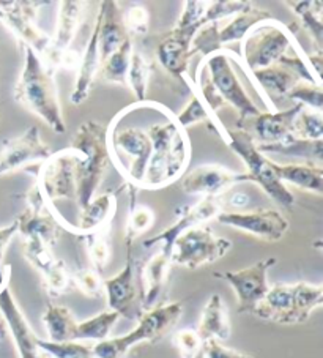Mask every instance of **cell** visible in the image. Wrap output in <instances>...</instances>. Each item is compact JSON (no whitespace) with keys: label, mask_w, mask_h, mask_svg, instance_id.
<instances>
[{"label":"cell","mask_w":323,"mask_h":358,"mask_svg":"<svg viewBox=\"0 0 323 358\" xmlns=\"http://www.w3.org/2000/svg\"><path fill=\"white\" fill-rule=\"evenodd\" d=\"M152 65L144 54L139 52L138 49H133L131 60H129V70L127 76V84L129 89L133 90L136 96V103H145L147 101V89L148 81H150Z\"/></svg>","instance_id":"obj_40"},{"label":"cell","mask_w":323,"mask_h":358,"mask_svg":"<svg viewBox=\"0 0 323 358\" xmlns=\"http://www.w3.org/2000/svg\"><path fill=\"white\" fill-rule=\"evenodd\" d=\"M22 51L24 66L15 87V100L30 113L38 115L52 131L64 134L66 123L62 113L55 71L30 48H22Z\"/></svg>","instance_id":"obj_1"},{"label":"cell","mask_w":323,"mask_h":358,"mask_svg":"<svg viewBox=\"0 0 323 358\" xmlns=\"http://www.w3.org/2000/svg\"><path fill=\"white\" fill-rule=\"evenodd\" d=\"M222 206L224 203H222L221 197H202L201 201L192 203V206L180 207L177 210L175 221L158 236L147 238L144 246L145 248H155L157 246L164 255L171 256L173 243L186 229L203 224L208 220H215L221 212H224Z\"/></svg>","instance_id":"obj_17"},{"label":"cell","mask_w":323,"mask_h":358,"mask_svg":"<svg viewBox=\"0 0 323 358\" xmlns=\"http://www.w3.org/2000/svg\"><path fill=\"white\" fill-rule=\"evenodd\" d=\"M79 166L80 153L71 147L52 153L41 164L36 176V185L52 210H55L57 202L76 201Z\"/></svg>","instance_id":"obj_7"},{"label":"cell","mask_w":323,"mask_h":358,"mask_svg":"<svg viewBox=\"0 0 323 358\" xmlns=\"http://www.w3.org/2000/svg\"><path fill=\"white\" fill-rule=\"evenodd\" d=\"M85 5V2H78V0H65V2L59 3L57 26H55V32L51 36L45 55L41 57L43 62L49 68H52L55 73L62 68L66 54L71 51V43L80 26Z\"/></svg>","instance_id":"obj_22"},{"label":"cell","mask_w":323,"mask_h":358,"mask_svg":"<svg viewBox=\"0 0 323 358\" xmlns=\"http://www.w3.org/2000/svg\"><path fill=\"white\" fill-rule=\"evenodd\" d=\"M251 2H245V0H216V2H207V10L202 17V24L220 22L226 17H232L235 15L241 13L251 7Z\"/></svg>","instance_id":"obj_45"},{"label":"cell","mask_w":323,"mask_h":358,"mask_svg":"<svg viewBox=\"0 0 323 358\" xmlns=\"http://www.w3.org/2000/svg\"><path fill=\"white\" fill-rule=\"evenodd\" d=\"M196 331L202 341L216 339V341L222 343L231 338V319H229L226 303L220 294H213L205 303Z\"/></svg>","instance_id":"obj_29"},{"label":"cell","mask_w":323,"mask_h":358,"mask_svg":"<svg viewBox=\"0 0 323 358\" xmlns=\"http://www.w3.org/2000/svg\"><path fill=\"white\" fill-rule=\"evenodd\" d=\"M108 234L109 231H99L79 237L82 238L87 256H89L92 262V268H95L98 273H101L110 261V245Z\"/></svg>","instance_id":"obj_42"},{"label":"cell","mask_w":323,"mask_h":358,"mask_svg":"<svg viewBox=\"0 0 323 358\" xmlns=\"http://www.w3.org/2000/svg\"><path fill=\"white\" fill-rule=\"evenodd\" d=\"M203 354L205 358H254L252 355L241 354L238 350L229 349L220 341H216V339L203 341Z\"/></svg>","instance_id":"obj_51"},{"label":"cell","mask_w":323,"mask_h":358,"mask_svg":"<svg viewBox=\"0 0 323 358\" xmlns=\"http://www.w3.org/2000/svg\"><path fill=\"white\" fill-rule=\"evenodd\" d=\"M251 76L256 79V83L260 84L264 90V98L270 96L271 103L273 98H285L289 92L300 84V78H298L290 68L284 66L281 64H273L262 70H256L251 73Z\"/></svg>","instance_id":"obj_31"},{"label":"cell","mask_w":323,"mask_h":358,"mask_svg":"<svg viewBox=\"0 0 323 358\" xmlns=\"http://www.w3.org/2000/svg\"><path fill=\"white\" fill-rule=\"evenodd\" d=\"M109 125L99 120H87L80 123L74 134L71 149L80 153V166L78 176V194L76 201L82 210L93 197L103 178L113 157L108 144Z\"/></svg>","instance_id":"obj_3"},{"label":"cell","mask_w":323,"mask_h":358,"mask_svg":"<svg viewBox=\"0 0 323 358\" xmlns=\"http://www.w3.org/2000/svg\"><path fill=\"white\" fill-rule=\"evenodd\" d=\"M192 358H205V354H203V348H202V350H199L197 354L192 357Z\"/></svg>","instance_id":"obj_54"},{"label":"cell","mask_w":323,"mask_h":358,"mask_svg":"<svg viewBox=\"0 0 323 358\" xmlns=\"http://www.w3.org/2000/svg\"><path fill=\"white\" fill-rule=\"evenodd\" d=\"M38 348L49 358H93L92 345L79 341L70 343H51L48 339L38 338Z\"/></svg>","instance_id":"obj_44"},{"label":"cell","mask_w":323,"mask_h":358,"mask_svg":"<svg viewBox=\"0 0 323 358\" xmlns=\"http://www.w3.org/2000/svg\"><path fill=\"white\" fill-rule=\"evenodd\" d=\"M51 155V147L41 141L40 129L29 127L17 138L3 142L0 150V177L32 164H43Z\"/></svg>","instance_id":"obj_19"},{"label":"cell","mask_w":323,"mask_h":358,"mask_svg":"<svg viewBox=\"0 0 323 358\" xmlns=\"http://www.w3.org/2000/svg\"><path fill=\"white\" fill-rule=\"evenodd\" d=\"M245 182H251L246 172H235L220 164H203L183 176L180 189L189 196L222 197L227 189Z\"/></svg>","instance_id":"obj_20"},{"label":"cell","mask_w":323,"mask_h":358,"mask_svg":"<svg viewBox=\"0 0 323 358\" xmlns=\"http://www.w3.org/2000/svg\"><path fill=\"white\" fill-rule=\"evenodd\" d=\"M99 13H101V24H99V57L101 64L114 54L129 36L125 21H123V11L119 8V3L114 0H106L99 5Z\"/></svg>","instance_id":"obj_27"},{"label":"cell","mask_w":323,"mask_h":358,"mask_svg":"<svg viewBox=\"0 0 323 358\" xmlns=\"http://www.w3.org/2000/svg\"><path fill=\"white\" fill-rule=\"evenodd\" d=\"M285 98L303 104L304 108L308 106L313 110H319V113H322L323 109V89L319 87V85L300 83L289 92Z\"/></svg>","instance_id":"obj_47"},{"label":"cell","mask_w":323,"mask_h":358,"mask_svg":"<svg viewBox=\"0 0 323 358\" xmlns=\"http://www.w3.org/2000/svg\"><path fill=\"white\" fill-rule=\"evenodd\" d=\"M303 108V104L295 103L292 108L278 113H260L246 117L243 120H237V129L250 136L256 145L275 144L292 134L295 117L301 113Z\"/></svg>","instance_id":"obj_21"},{"label":"cell","mask_w":323,"mask_h":358,"mask_svg":"<svg viewBox=\"0 0 323 358\" xmlns=\"http://www.w3.org/2000/svg\"><path fill=\"white\" fill-rule=\"evenodd\" d=\"M127 188L129 193V215L125 229V243L134 245L136 238L152 229L157 217H155V212L150 207L136 203V191H138V188L131 187V185H127Z\"/></svg>","instance_id":"obj_35"},{"label":"cell","mask_w":323,"mask_h":358,"mask_svg":"<svg viewBox=\"0 0 323 358\" xmlns=\"http://www.w3.org/2000/svg\"><path fill=\"white\" fill-rule=\"evenodd\" d=\"M172 261L163 251L155 252L147 262L138 265V278L141 287V310L142 313L157 308L163 299L167 281H169Z\"/></svg>","instance_id":"obj_24"},{"label":"cell","mask_w":323,"mask_h":358,"mask_svg":"<svg viewBox=\"0 0 323 358\" xmlns=\"http://www.w3.org/2000/svg\"><path fill=\"white\" fill-rule=\"evenodd\" d=\"M271 20L273 16L268 11L251 5L247 10L235 15L224 27H220V22L207 24L192 38V54H201L205 59L211 54L224 51V46L229 43H241L254 27Z\"/></svg>","instance_id":"obj_9"},{"label":"cell","mask_w":323,"mask_h":358,"mask_svg":"<svg viewBox=\"0 0 323 358\" xmlns=\"http://www.w3.org/2000/svg\"><path fill=\"white\" fill-rule=\"evenodd\" d=\"M278 177L282 183H292L295 187L310 191L317 196L323 193V168L319 164L310 163H275Z\"/></svg>","instance_id":"obj_32"},{"label":"cell","mask_w":323,"mask_h":358,"mask_svg":"<svg viewBox=\"0 0 323 358\" xmlns=\"http://www.w3.org/2000/svg\"><path fill=\"white\" fill-rule=\"evenodd\" d=\"M24 257L27 259V262L34 268L40 271L43 280L52 275L64 264V261H60L52 255V248L34 238L24 240Z\"/></svg>","instance_id":"obj_39"},{"label":"cell","mask_w":323,"mask_h":358,"mask_svg":"<svg viewBox=\"0 0 323 358\" xmlns=\"http://www.w3.org/2000/svg\"><path fill=\"white\" fill-rule=\"evenodd\" d=\"M120 188L119 191H122ZM115 193H104L87 203V206L80 210L79 218L76 224H73V234L78 237L87 236V234L99 232V231H109L110 223L117 210V194Z\"/></svg>","instance_id":"obj_26"},{"label":"cell","mask_w":323,"mask_h":358,"mask_svg":"<svg viewBox=\"0 0 323 358\" xmlns=\"http://www.w3.org/2000/svg\"><path fill=\"white\" fill-rule=\"evenodd\" d=\"M108 144L110 157L114 155V158H119L120 155H125L129 158V164L123 171V177L127 185L141 189L152 155V141L145 129L139 127L117 128L109 125Z\"/></svg>","instance_id":"obj_11"},{"label":"cell","mask_w":323,"mask_h":358,"mask_svg":"<svg viewBox=\"0 0 323 358\" xmlns=\"http://www.w3.org/2000/svg\"><path fill=\"white\" fill-rule=\"evenodd\" d=\"M201 65L205 68L211 84H213V87L224 103L232 104L237 109V120L260 114L257 104L251 100L243 84L240 83L237 73L234 71L231 57L226 54V51L211 54L210 57L202 59Z\"/></svg>","instance_id":"obj_13"},{"label":"cell","mask_w":323,"mask_h":358,"mask_svg":"<svg viewBox=\"0 0 323 358\" xmlns=\"http://www.w3.org/2000/svg\"><path fill=\"white\" fill-rule=\"evenodd\" d=\"M191 41L183 38L172 30L167 34L166 38L158 45L157 59L163 70L175 79H183L188 73L189 62L192 59Z\"/></svg>","instance_id":"obj_28"},{"label":"cell","mask_w":323,"mask_h":358,"mask_svg":"<svg viewBox=\"0 0 323 358\" xmlns=\"http://www.w3.org/2000/svg\"><path fill=\"white\" fill-rule=\"evenodd\" d=\"M218 223L251 234L264 242L275 243L289 231V220L275 208H257L251 212H221L215 218Z\"/></svg>","instance_id":"obj_18"},{"label":"cell","mask_w":323,"mask_h":358,"mask_svg":"<svg viewBox=\"0 0 323 358\" xmlns=\"http://www.w3.org/2000/svg\"><path fill=\"white\" fill-rule=\"evenodd\" d=\"M99 24H101V13L98 11L95 26H93L90 38L87 41L85 51L82 54V57L79 59V65L76 70V84H74V89L71 92V103L76 104V106L78 104H82L87 98L90 96V92L99 75V68H101V57H99L98 46Z\"/></svg>","instance_id":"obj_25"},{"label":"cell","mask_w":323,"mask_h":358,"mask_svg":"<svg viewBox=\"0 0 323 358\" xmlns=\"http://www.w3.org/2000/svg\"><path fill=\"white\" fill-rule=\"evenodd\" d=\"M222 139L229 145L235 155H238L246 166V174L250 176L251 183H257L260 188L265 191V194L271 197L273 201L278 202L279 206L285 208H292L295 206V196L292 191L285 187L278 177L275 163L270 162L264 153L257 150L254 141L246 133L240 129H227L224 128Z\"/></svg>","instance_id":"obj_6"},{"label":"cell","mask_w":323,"mask_h":358,"mask_svg":"<svg viewBox=\"0 0 323 358\" xmlns=\"http://www.w3.org/2000/svg\"><path fill=\"white\" fill-rule=\"evenodd\" d=\"M17 234V223L16 220L11 221L8 226H5L0 229V287L3 286L5 281L11 276V265H5L3 264V257H5V251H7V246L11 242Z\"/></svg>","instance_id":"obj_50"},{"label":"cell","mask_w":323,"mask_h":358,"mask_svg":"<svg viewBox=\"0 0 323 358\" xmlns=\"http://www.w3.org/2000/svg\"><path fill=\"white\" fill-rule=\"evenodd\" d=\"M232 248V242L218 237L208 226L199 224L186 229L173 243L172 264L196 270L224 257Z\"/></svg>","instance_id":"obj_10"},{"label":"cell","mask_w":323,"mask_h":358,"mask_svg":"<svg viewBox=\"0 0 323 358\" xmlns=\"http://www.w3.org/2000/svg\"><path fill=\"white\" fill-rule=\"evenodd\" d=\"M134 245H127V264L115 276L104 281V294L108 297L110 311L128 320L139 319L141 310V287L138 278V264L133 255Z\"/></svg>","instance_id":"obj_15"},{"label":"cell","mask_w":323,"mask_h":358,"mask_svg":"<svg viewBox=\"0 0 323 358\" xmlns=\"http://www.w3.org/2000/svg\"><path fill=\"white\" fill-rule=\"evenodd\" d=\"M145 131L152 141V155L141 189L166 188L183 177L188 168L191 145L186 129L171 115L166 122L152 123Z\"/></svg>","instance_id":"obj_2"},{"label":"cell","mask_w":323,"mask_h":358,"mask_svg":"<svg viewBox=\"0 0 323 358\" xmlns=\"http://www.w3.org/2000/svg\"><path fill=\"white\" fill-rule=\"evenodd\" d=\"M294 46L287 27L275 20L259 24L241 41V59L243 68L250 73L270 66L287 54Z\"/></svg>","instance_id":"obj_8"},{"label":"cell","mask_w":323,"mask_h":358,"mask_svg":"<svg viewBox=\"0 0 323 358\" xmlns=\"http://www.w3.org/2000/svg\"><path fill=\"white\" fill-rule=\"evenodd\" d=\"M46 2L10 0L0 2V22L7 27L22 48H30L43 57L51 41V35L36 26V15Z\"/></svg>","instance_id":"obj_12"},{"label":"cell","mask_w":323,"mask_h":358,"mask_svg":"<svg viewBox=\"0 0 323 358\" xmlns=\"http://www.w3.org/2000/svg\"><path fill=\"white\" fill-rule=\"evenodd\" d=\"M123 21L129 35H145L148 30V11L142 5H133L125 13H123Z\"/></svg>","instance_id":"obj_49"},{"label":"cell","mask_w":323,"mask_h":358,"mask_svg":"<svg viewBox=\"0 0 323 358\" xmlns=\"http://www.w3.org/2000/svg\"><path fill=\"white\" fill-rule=\"evenodd\" d=\"M41 358H49V357H48V355H45V354H43V357H41Z\"/></svg>","instance_id":"obj_55"},{"label":"cell","mask_w":323,"mask_h":358,"mask_svg":"<svg viewBox=\"0 0 323 358\" xmlns=\"http://www.w3.org/2000/svg\"><path fill=\"white\" fill-rule=\"evenodd\" d=\"M43 325L48 333V341L51 343H70L76 341L78 320L73 313L62 305L49 301L46 311L43 314Z\"/></svg>","instance_id":"obj_34"},{"label":"cell","mask_w":323,"mask_h":358,"mask_svg":"<svg viewBox=\"0 0 323 358\" xmlns=\"http://www.w3.org/2000/svg\"><path fill=\"white\" fill-rule=\"evenodd\" d=\"M120 319L115 311H103L93 316L84 322H78L76 327V341H95L101 343L109 338V333L113 331L117 320Z\"/></svg>","instance_id":"obj_38"},{"label":"cell","mask_w":323,"mask_h":358,"mask_svg":"<svg viewBox=\"0 0 323 358\" xmlns=\"http://www.w3.org/2000/svg\"><path fill=\"white\" fill-rule=\"evenodd\" d=\"M26 197L27 207L16 218L17 234H21L24 240H40L49 248H54L59 242L62 229L57 215L48 206L36 183L27 191Z\"/></svg>","instance_id":"obj_16"},{"label":"cell","mask_w":323,"mask_h":358,"mask_svg":"<svg viewBox=\"0 0 323 358\" xmlns=\"http://www.w3.org/2000/svg\"><path fill=\"white\" fill-rule=\"evenodd\" d=\"M73 286L90 299L101 297L104 294V281L98 271L92 267H80L71 273Z\"/></svg>","instance_id":"obj_46"},{"label":"cell","mask_w":323,"mask_h":358,"mask_svg":"<svg viewBox=\"0 0 323 358\" xmlns=\"http://www.w3.org/2000/svg\"><path fill=\"white\" fill-rule=\"evenodd\" d=\"M183 314L182 301L163 303L150 311L142 313L138 327L127 335L108 338L92 345L95 358H123L134 345L141 343L155 344L163 339L178 324Z\"/></svg>","instance_id":"obj_5"},{"label":"cell","mask_w":323,"mask_h":358,"mask_svg":"<svg viewBox=\"0 0 323 358\" xmlns=\"http://www.w3.org/2000/svg\"><path fill=\"white\" fill-rule=\"evenodd\" d=\"M260 153H275V155H284L292 158H300L304 163L319 164L323 159V139L319 141H304L287 136L284 141L275 142V144L256 145Z\"/></svg>","instance_id":"obj_30"},{"label":"cell","mask_w":323,"mask_h":358,"mask_svg":"<svg viewBox=\"0 0 323 358\" xmlns=\"http://www.w3.org/2000/svg\"><path fill=\"white\" fill-rule=\"evenodd\" d=\"M276 262V257H266L241 270L215 271L213 276L231 284L237 294L240 314H252L270 291L268 271L275 267Z\"/></svg>","instance_id":"obj_14"},{"label":"cell","mask_w":323,"mask_h":358,"mask_svg":"<svg viewBox=\"0 0 323 358\" xmlns=\"http://www.w3.org/2000/svg\"><path fill=\"white\" fill-rule=\"evenodd\" d=\"M183 7V13L178 17L177 26L172 29V32L192 43L196 34L203 27L202 17L205 15V10H207V2L189 0V2H185Z\"/></svg>","instance_id":"obj_41"},{"label":"cell","mask_w":323,"mask_h":358,"mask_svg":"<svg viewBox=\"0 0 323 358\" xmlns=\"http://www.w3.org/2000/svg\"><path fill=\"white\" fill-rule=\"evenodd\" d=\"M93 358H95V357H93Z\"/></svg>","instance_id":"obj_56"},{"label":"cell","mask_w":323,"mask_h":358,"mask_svg":"<svg viewBox=\"0 0 323 358\" xmlns=\"http://www.w3.org/2000/svg\"><path fill=\"white\" fill-rule=\"evenodd\" d=\"M292 136L304 141H319L323 138V114L319 110L303 108L292 125Z\"/></svg>","instance_id":"obj_43"},{"label":"cell","mask_w":323,"mask_h":358,"mask_svg":"<svg viewBox=\"0 0 323 358\" xmlns=\"http://www.w3.org/2000/svg\"><path fill=\"white\" fill-rule=\"evenodd\" d=\"M323 303L320 284H275L257 305L252 316L281 325L304 324Z\"/></svg>","instance_id":"obj_4"},{"label":"cell","mask_w":323,"mask_h":358,"mask_svg":"<svg viewBox=\"0 0 323 358\" xmlns=\"http://www.w3.org/2000/svg\"><path fill=\"white\" fill-rule=\"evenodd\" d=\"M292 11L300 17V29L308 36L315 52L323 54V3L317 0H301V2H285Z\"/></svg>","instance_id":"obj_33"},{"label":"cell","mask_w":323,"mask_h":358,"mask_svg":"<svg viewBox=\"0 0 323 358\" xmlns=\"http://www.w3.org/2000/svg\"><path fill=\"white\" fill-rule=\"evenodd\" d=\"M173 344H175L182 358H192L203 348V341L194 329H185L177 331L173 335Z\"/></svg>","instance_id":"obj_48"},{"label":"cell","mask_w":323,"mask_h":358,"mask_svg":"<svg viewBox=\"0 0 323 358\" xmlns=\"http://www.w3.org/2000/svg\"><path fill=\"white\" fill-rule=\"evenodd\" d=\"M134 49L133 36L123 43V45L117 49L114 54H110L108 59H106L101 68H99V75L103 76L104 81L108 83H115L120 85H128L127 84V76L129 70V60H131V52Z\"/></svg>","instance_id":"obj_36"},{"label":"cell","mask_w":323,"mask_h":358,"mask_svg":"<svg viewBox=\"0 0 323 358\" xmlns=\"http://www.w3.org/2000/svg\"><path fill=\"white\" fill-rule=\"evenodd\" d=\"M0 314H2L3 324L16 345L20 358H41L43 352L38 348V336L35 335L21 308L16 303L13 292L10 289V278L0 287Z\"/></svg>","instance_id":"obj_23"},{"label":"cell","mask_w":323,"mask_h":358,"mask_svg":"<svg viewBox=\"0 0 323 358\" xmlns=\"http://www.w3.org/2000/svg\"><path fill=\"white\" fill-rule=\"evenodd\" d=\"M231 203H232V207H235L237 210L245 208V206L247 203V196L246 194H235Z\"/></svg>","instance_id":"obj_52"},{"label":"cell","mask_w":323,"mask_h":358,"mask_svg":"<svg viewBox=\"0 0 323 358\" xmlns=\"http://www.w3.org/2000/svg\"><path fill=\"white\" fill-rule=\"evenodd\" d=\"M5 336H7V327H5L3 322H0V343L3 341Z\"/></svg>","instance_id":"obj_53"},{"label":"cell","mask_w":323,"mask_h":358,"mask_svg":"<svg viewBox=\"0 0 323 358\" xmlns=\"http://www.w3.org/2000/svg\"><path fill=\"white\" fill-rule=\"evenodd\" d=\"M175 120L183 129L189 128L191 125H196V123H207L216 134L222 136V133H224V127H220V119L211 114V110L205 106V103L202 101V98L199 96L197 90H192L189 103L186 104L182 113L175 117Z\"/></svg>","instance_id":"obj_37"}]
</instances>
